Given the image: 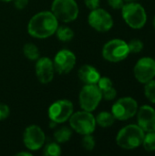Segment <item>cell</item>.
<instances>
[{"instance_id":"4316f807","label":"cell","mask_w":155,"mask_h":156,"mask_svg":"<svg viewBox=\"0 0 155 156\" xmlns=\"http://www.w3.org/2000/svg\"><path fill=\"white\" fill-rule=\"evenodd\" d=\"M101 93H102V99H104L106 101H112L117 96V91L113 87H111L109 89L102 90Z\"/></svg>"},{"instance_id":"3957f363","label":"cell","mask_w":155,"mask_h":156,"mask_svg":"<svg viewBox=\"0 0 155 156\" xmlns=\"http://www.w3.org/2000/svg\"><path fill=\"white\" fill-rule=\"evenodd\" d=\"M122 16L125 23L133 29H141L147 23L145 8L136 2L124 4L122 7Z\"/></svg>"},{"instance_id":"7c38bea8","label":"cell","mask_w":155,"mask_h":156,"mask_svg":"<svg viewBox=\"0 0 155 156\" xmlns=\"http://www.w3.org/2000/svg\"><path fill=\"white\" fill-rule=\"evenodd\" d=\"M25 146L30 151H37L43 147L46 137L42 129L37 125H30L26 128L23 133Z\"/></svg>"},{"instance_id":"52a82bcc","label":"cell","mask_w":155,"mask_h":156,"mask_svg":"<svg viewBox=\"0 0 155 156\" xmlns=\"http://www.w3.org/2000/svg\"><path fill=\"white\" fill-rule=\"evenodd\" d=\"M102 100V93L97 84H85L79 95V105L82 110L93 112Z\"/></svg>"},{"instance_id":"9c48e42d","label":"cell","mask_w":155,"mask_h":156,"mask_svg":"<svg viewBox=\"0 0 155 156\" xmlns=\"http://www.w3.org/2000/svg\"><path fill=\"white\" fill-rule=\"evenodd\" d=\"M73 104L69 100H58L53 102L48 108V118L58 123H63L69 120L73 113Z\"/></svg>"},{"instance_id":"44dd1931","label":"cell","mask_w":155,"mask_h":156,"mask_svg":"<svg viewBox=\"0 0 155 156\" xmlns=\"http://www.w3.org/2000/svg\"><path fill=\"white\" fill-rule=\"evenodd\" d=\"M146 152H154L155 151V132L147 133L144 135L143 144Z\"/></svg>"},{"instance_id":"cb8c5ba5","label":"cell","mask_w":155,"mask_h":156,"mask_svg":"<svg viewBox=\"0 0 155 156\" xmlns=\"http://www.w3.org/2000/svg\"><path fill=\"white\" fill-rule=\"evenodd\" d=\"M130 53H140L143 49V42L138 38H133L128 43Z\"/></svg>"},{"instance_id":"1f68e13d","label":"cell","mask_w":155,"mask_h":156,"mask_svg":"<svg viewBox=\"0 0 155 156\" xmlns=\"http://www.w3.org/2000/svg\"><path fill=\"white\" fill-rule=\"evenodd\" d=\"M16 155H26V156H31V154L30 153H25V152H21V153H18L16 154Z\"/></svg>"},{"instance_id":"603a6c76","label":"cell","mask_w":155,"mask_h":156,"mask_svg":"<svg viewBox=\"0 0 155 156\" xmlns=\"http://www.w3.org/2000/svg\"><path fill=\"white\" fill-rule=\"evenodd\" d=\"M144 94L148 101L152 103H155V80H152L149 82L145 83L144 87Z\"/></svg>"},{"instance_id":"836d02e7","label":"cell","mask_w":155,"mask_h":156,"mask_svg":"<svg viewBox=\"0 0 155 156\" xmlns=\"http://www.w3.org/2000/svg\"><path fill=\"white\" fill-rule=\"evenodd\" d=\"M153 27H154L155 29V16L153 17Z\"/></svg>"},{"instance_id":"4dcf8cb0","label":"cell","mask_w":155,"mask_h":156,"mask_svg":"<svg viewBox=\"0 0 155 156\" xmlns=\"http://www.w3.org/2000/svg\"><path fill=\"white\" fill-rule=\"evenodd\" d=\"M13 3H14L15 7L20 10V9L25 8L27 5L28 0H13Z\"/></svg>"},{"instance_id":"7a4b0ae2","label":"cell","mask_w":155,"mask_h":156,"mask_svg":"<svg viewBox=\"0 0 155 156\" xmlns=\"http://www.w3.org/2000/svg\"><path fill=\"white\" fill-rule=\"evenodd\" d=\"M144 135V131L138 124H129L119 131L116 143L124 150H134L143 144Z\"/></svg>"},{"instance_id":"f1b7e54d","label":"cell","mask_w":155,"mask_h":156,"mask_svg":"<svg viewBox=\"0 0 155 156\" xmlns=\"http://www.w3.org/2000/svg\"><path fill=\"white\" fill-rule=\"evenodd\" d=\"M108 3L113 9H122L125 4L124 0H108Z\"/></svg>"},{"instance_id":"8fae6325","label":"cell","mask_w":155,"mask_h":156,"mask_svg":"<svg viewBox=\"0 0 155 156\" xmlns=\"http://www.w3.org/2000/svg\"><path fill=\"white\" fill-rule=\"evenodd\" d=\"M133 74L135 79L142 84H145L155 77V59L144 57L140 58L134 66Z\"/></svg>"},{"instance_id":"277c9868","label":"cell","mask_w":155,"mask_h":156,"mask_svg":"<svg viewBox=\"0 0 155 156\" xmlns=\"http://www.w3.org/2000/svg\"><path fill=\"white\" fill-rule=\"evenodd\" d=\"M69 121L70 127L81 135L91 134L96 129V119L90 112L83 110L72 113Z\"/></svg>"},{"instance_id":"9a60e30c","label":"cell","mask_w":155,"mask_h":156,"mask_svg":"<svg viewBox=\"0 0 155 156\" xmlns=\"http://www.w3.org/2000/svg\"><path fill=\"white\" fill-rule=\"evenodd\" d=\"M138 125L144 131V133L155 132V110L149 106L143 105L137 112Z\"/></svg>"},{"instance_id":"7402d4cb","label":"cell","mask_w":155,"mask_h":156,"mask_svg":"<svg viewBox=\"0 0 155 156\" xmlns=\"http://www.w3.org/2000/svg\"><path fill=\"white\" fill-rule=\"evenodd\" d=\"M43 154L45 156H58L61 154V148L59 144L56 143H49L48 144L45 148Z\"/></svg>"},{"instance_id":"d6986e66","label":"cell","mask_w":155,"mask_h":156,"mask_svg":"<svg viewBox=\"0 0 155 156\" xmlns=\"http://www.w3.org/2000/svg\"><path fill=\"white\" fill-rule=\"evenodd\" d=\"M71 135H72V131L69 128L63 126L55 132L54 138L58 144H64L69 141Z\"/></svg>"},{"instance_id":"d4e9b609","label":"cell","mask_w":155,"mask_h":156,"mask_svg":"<svg viewBox=\"0 0 155 156\" xmlns=\"http://www.w3.org/2000/svg\"><path fill=\"white\" fill-rule=\"evenodd\" d=\"M83 139H82V146L86 151H92L95 147V140L93 138V136H91L90 134H86L83 135Z\"/></svg>"},{"instance_id":"8992f818","label":"cell","mask_w":155,"mask_h":156,"mask_svg":"<svg viewBox=\"0 0 155 156\" xmlns=\"http://www.w3.org/2000/svg\"><path fill=\"white\" fill-rule=\"evenodd\" d=\"M51 12L58 20L69 23L78 17L79 6L75 0H54Z\"/></svg>"},{"instance_id":"4fadbf2b","label":"cell","mask_w":155,"mask_h":156,"mask_svg":"<svg viewBox=\"0 0 155 156\" xmlns=\"http://www.w3.org/2000/svg\"><path fill=\"white\" fill-rule=\"evenodd\" d=\"M53 64L55 71L59 74H67L74 68L76 64V56L69 49H61L56 54Z\"/></svg>"},{"instance_id":"e575fe53","label":"cell","mask_w":155,"mask_h":156,"mask_svg":"<svg viewBox=\"0 0 155 156\" xmlns=\"http://www.w3.org/2000/svg\"><path fill=\"white\" fill-rule=\"evenodd\" d=\"M0 1H3V2H11L13 0H0Z\"/></svg>"},{"instance_id":"5bb4252c","label":"cell","mask_w":155,"mask_h":156,"mask_svg":"<svg viewBox=\"0 0 155 156\" xmlns=\"http://www.w3.org/2000/svg\"><path fill=\"white\" fill-rule=\"evenodd\" d=\"M35 71L37 80L42 84L49 83L54 78L55 69L53 61L48 57L37 58V61L35 66Z\"/></svg>"},{"instance_id":"e0dca14e","label":"cell","mask_w":155,"mask_h":156,"mask_svg":"<svg viewBox=\"0 0 155 156\" xmlns=\"http://www.w3.org/2000/svg\"><path fill=\"white\" fill-rule=\"evenodd\" d=\"M95 119H96V123L99 124L102 128H109L112 126L116 120L113 114L109 112H100Z\"/></svg>"},{"instance_id":"6da1fadb","label":"cell","mask_w":155,"mask_h":156,"mask_svg":"<svg viewBox=\"0 0 155 156\" xmlns=\"http://www.w3.org/2000/svg\"><path fill=\"white\" fill-rule=\"evenodd\" d=\"M58 20L51 11H42L31 17L27 25V32L37 38H47L55 34Z\"/></svg>"},{"instance_id":"f546056e","label":"cell","mask_w":155,"mask_h":156,"mask_svg":"<svg viewBox=\"0 0 155 156\" xmlns=\"http://www.w3.org/2000/svg\"><path fill=\"white\" fill-rule=\"evenodd\" d=\"M84 3L88 8H90V10H93L100 6V0H84Z\"/></svg>"},{"instance_id":"484cf974","label":"cell","mask_w":155,"mask_h":156,"mask_svg":"<svg viewBox=\"0 0 155 156\" xmlns=\"http://www.w3.org/2000/svg\"><path fill=\"white\" fill-rule=\"evenodd\" d=\"M97 84H98L97 86L100 88V90L101 91L106 90V89H109V88L112 87V81L108 77H100Z\"/></svg>"},{"instance_id":"ffe728a7","label":"cell","mask_w":155,"mask_h":156,"mask_svg":"<svg viewBox=\"0 0 155 156\" xmlns=\"http://www.w3.org/2000/svg\"><path fill=\"white\" fill-rule=\"evenodd\" d=\"M23 53L30 60H37L39 58V49L33 43H26L23 47Z\"/></svg>"},{"instance_id":"5b68a950","label":"cell","mask_w":155,"mask_h":156,"mask_svg":"<svg viewBox=\"0 0 155 156\" xmlns=\"http://www.w3.org/2000/svg\"><path fill=\"white\" fill-rule=\"evenodd\" d=\"M130 54L128 43L120 38L108 41L102 48V57L109 62L117 63L124 60Z\"/></svg>"},{"instance_id":"2e32d148","label":"cell","mask_w":155,"mask_h":156,"mask_svg":"<svg viewBox=\"0 0 155 156\" xmlns=\"http://www.w3.org/2000/svg\"><path fill=\"white\" fill-rule=\"evenodd\" d=\"M79 79L85 84H97L100 74L98 69L91 65H83L78 71Z\"/></svg>"},{"instance_id":"ac0fdd59","label":"cell","mask_w":155,"mask_h":156,"mask_svg":"<svg viewBox=\"0 0 155 156\" xmlns=\"http://www.w3.org/2000/svg\"><path fill=\"white\" fill-rule=\"evenodd\" d=\"M55 34L57 35V37L58 38V40L62 42H69L74 37V31L70 27H66V26L58 27Z\"/></svg>"},{"instance_id":"ba28073f","label":"cell","mask_w":155,"mask_h":156,"mask_svg":"<svg viewBox=\"0 0 155 156\" xmlns=\"http://www.w3.org/2000/svg\"><path fill=\"white\" fill-rule=\"evenodd\" d=\"M137 112L138 102L132 97L121 98L111 107V113L119 121H127L134 117Z\"/></svg>"},{"instance_id":"d6a6232c","label":"cell","mask_w":155,"mask_h":156,"mask_svg":"<svg viewBox=\"0 0 155 156\" xmlns=\"http://www.w3.org/2000/svg\"><path fill=\"white\" fill-rule=\"evenodd\" d=\"M137 0H124L125 3H130V2H136Z\"/></svg>"},{"instance_id":"83f0119b","label":"cell","mask_w":155,"mask_h":156,"mask_svg":"<svg viewBox=\"0 0 155 156\" xmlns=\"http://www.w3.org/2000/svg\"><path fill=\"white\" fill-rule=\"evenodd\" d=\"M10 113L9 107L5 103H0V121L5 120Z\"/></svg>"},{"instance_id":"30bf717a","label":"cell","mask_w":155,"mask_h":156,"mask_svg":"<svg viewBox=\"0 0 155 156\" xmlns=\"http://www.w3.org/2000/svg\"><path fill=\"white\" fill-rule=\"evenodd\" d=\"M88 21L90 27L99 32H107L113 27V18L111 15L105 9L99 7L91 10Z\"/></svg>"}]
</instances>
